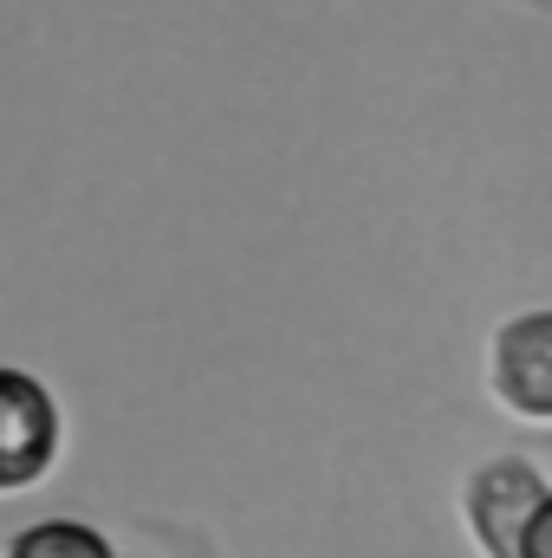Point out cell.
I'll return each instance as SVG.
<instances>
[{"instance_id": "cell-2", "label": "cell", "mask_w": 552, "mask_h": 558, "mask_svg": "<svg viewBox=\"0 0 552 558\" xmlns=\"http://www.w3.org/2000/svg\"><path fill=\"white\" fill-rule=\"evenodd\" d=\"M65 461V403L59 390L26 371L7 364L0 371V494L20 500L33 487H46Z\"/></svg>"}, {"instance_id": "cell-5", "label": "cell", "mask_w": 552, "mask_h": 558, "mask_svg": "<svg viewBox=\"0 0 552 558\" xmlns=\"http://www.w3.org/2000/svg\"><path fill=\"white\" fill-rule=\"evenodd\" d=\"M520 558H552V494H547V507L533 513V526H527V546H520Z\"/></svg>"}, {"instance_id": "cell-3", "label": "cell", "mask_w": 552, "mask_h": 558, "mask_svg": "<svg viewBox=\"0 0 552 558\" xmlns=\"http://www.w3.org/2000/svg\"><path fill=\"white\" fill-rule=\"evenodd\" d=\"M488 397L494 410L527 428H552V305L507 312L488 331Z\"/></svg>"}, {"instance_id": "cell-4", "label": "cell", "mask_w": 552, "mask_h": 558, "mask_svg": "<svg viewBox=\"0 0 552 558\" xmlns=\"http://www.w3.org/2000/svg\"><path fill=\"white\" fill-rule=\"evenodd\" d=\"M0 558H131V553H124V539L105 533L98 520L52 513V520H26V526H13Z\"/></svg>"}, {"instance_id": "cell-1", "label": "cell", "mask_w": 552, "mask_h": 558, "mask_svg": "<svg viewBox=\"0 0 552 558\" xmlns=\"http://www.w3.org/2000/svg\"><path fill=\"white\" fill-rule=\"evenodd\" d=\"M552 474L547 461L520 454V448H501L488 461H475L455 487V513H461V533L481 558H520L527 546V526L533 513L547 507Z\"/></svg>"}]
</instances>
